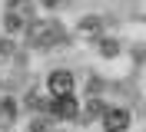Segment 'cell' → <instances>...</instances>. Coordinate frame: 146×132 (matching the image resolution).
Here are the masks:
<instances>
[{
	"label": "cell",
	"mask_w": 146,
	"mask_h": 132,
	"mask_svg": "<svg viewBox=\"0 0 146 132\" xmlns=\"http://www.w3.org/2000/svg\"><path fill=\"white\" fill-rule=\"evenodd\" d=\"M27 40H30V46H36V50H46V46H56L60 40H63V30H60L56 20H36V23L27 30Z\"/></svg>",
	"instance_id": "obj_1"
},
{
	"label": "cell",
	"mask_w": 146,
	"mask_h": 132,
	"mask_svg": "<svg viewBox=\"0 0 146 132\" xmlns=\"http://www.w3.org/2000/svg\"><path fill=\"white\" fill-rule=\"evenodd\" d=\"M30 20H33V0H10V3H7V13H3L7 33L30 30Z\"/></svg>",
	"instance_id": "obj_2"
},
{
	"label": "cell",
	"mask_w": 146,
	"mask_h": 132,
	"mask_svg": "<svg viewBox=\"0 0 146 132\" xmlns=\"http://www.w3.org/2000/svg\"><path fill=\"white\" fill-rule=\"evenodd\" d=\"M50 93H53V99H66V96H73V76L70 73H63V70H56V73H50Z\"/></svg>",
	"instance_id": "obj_3"
},
{
	"label": "cell",
	"mask_w": 146,
	"mask_h": 132,
	"mask_svg": "<svg viewBox=\"0 0 146 132\" xmlns=\"http://www.w3.org/2000/svg\"><path fill=\"white\" fill-rule=\"evenodd\" d=\"M103 125H106L110 132H123V129L129 125V112H126V109H106Z\"/></svg>",
	"instance_id": "obj_4"
},
{
	"label": "cell",
	"mask_w": 146,
	"mask_h": 132,
	"mask_svg": "<svg viewBox=\"0 0 146 132\" xmlns=\"http://www.w3.org/2000/svg\"><path fill=\"white\" fill-rule=\"evenodd\" d=\"M53 112L60 116V119H73V116H76V99H73V96L53 99Z\"/></svg>",
	"instance_id": "obj_5"
},
{
	"label": "cell",
	"mask_w": 146,
	"mask_h": 132,
	"mask_svg": "<svg viewBox=\"0 0 146 132\" xmlns=\"http://www.w3.org/2000/svg\"><path fill=\"white\" fill-rule=\"evenodd\" d=\"M10 56H13V46H10V43H0V63L10 60Z\"/></svg>",
	"instance_id": "obj_6"
},
{
	"label": "cell",
	"mask_w": 146,
	"mask_h": 132,
	"mask_svg": "<svg viewBox=\"0 0 146 132\" xmlns=\"http://www.w3.org/2000/svg\"><path fill=\"white\" fill-rule=\"evenodd\" d=\"M103 53H106V56H113V53H116V43H110V40H106V43H103Z\"/></svg>",
	"instance_id": "obj_7"
},
{
	"label": "cell",
	"mask_w": 146,
	"mask_h": 132,
	"mask_svg": "<svg viewBox=\"0 0 146 132\" xmlns=\"http://www.w3.org/2000/svg\"><path fill=\"white\" fill-rule=\"evenodd\" d=\"M43 3H46V7H53V3H60V0H43Z\"/></svg>",
	"instance_id": "obj_8"
}]
</instances>
